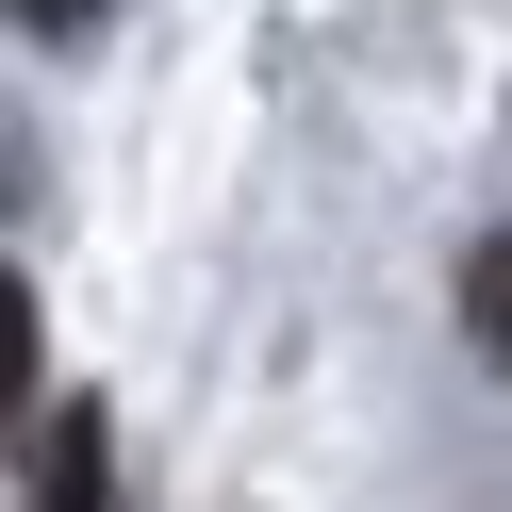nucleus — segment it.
<instances>
[{"label":"nucleus","mask_w":512,"mask_h":512,"mask_svg":"<svg viewBox=\"0 0 512 512\" xmlns=\"http://www.w3.org/2000/svg\"><path fill=\"white\" fill-rule=\"evenodd\" d=\"M34 512H116V413L100 397L34 413Z\"/></svg>","instance_id":"1"},{"label":"nucleus","mask_w":512,"mask_h":512,"mask_svg":"<svg viewBox=\"0 0 512 512\" xmlns=\"http://www.w3.org/2000/svg\"><path fill=\"white\" fill-rule=\"evenodd\" d=\"M463 331H479V364H512V232L463 248Z\"/></svg>","instance_id":"2"},{"label":"nucleus","mask_w":512,"mask_h":512,"mask_svg":"<svg viewBox=\"0 0 512 512\" xmlns=\"http://www.w3.org/2000/svg\"><path fill=\"white\" fill-rule=\"evenodd\" d=\"M17 413H34V281L0 265V430H17Z\"/></svg>","instance_id":"3"},{"label":"nucleus","mask_w":512,"mask_h":512,"mask_svg":"<svg viewBox=\"0 0 512 512\" xmlns=\"http://www.w3.org/2000/svg\"><path fill=\"white\" fill-rule=\"evenodd\" d=\"M0 17H17V34H34V50H83V34H100V17H116V0H0Z\"/></svg>","instance_id":"4"}]
</instances>
